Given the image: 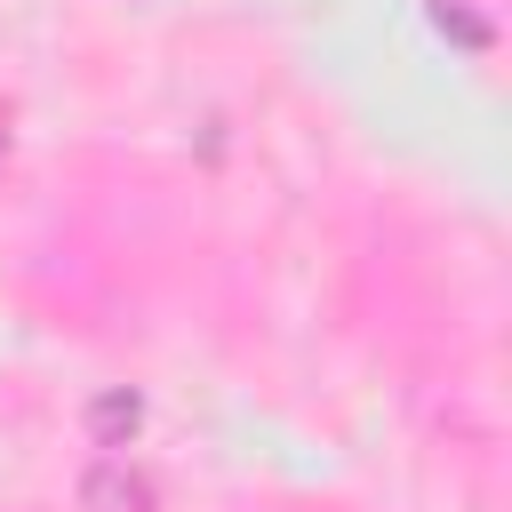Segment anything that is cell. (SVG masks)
Here are the masks:
<instances>
[{
  "label": "cell",
  "mask_w": 512,
  "mask_h": 512,
  "mask_svg": "<svg viewBox=\"0 0 512 512\" xmlns=\"http://www.w3.org/2000/svg\"><path fill=\"white\" fill-rule=\"evenodd\" d=\"M80 504H88V512H152V488H144L136 472H120V464H96V472L80 480Z\"/></svg>",
  "instance_id": "obj_1"
}]
</instances>
